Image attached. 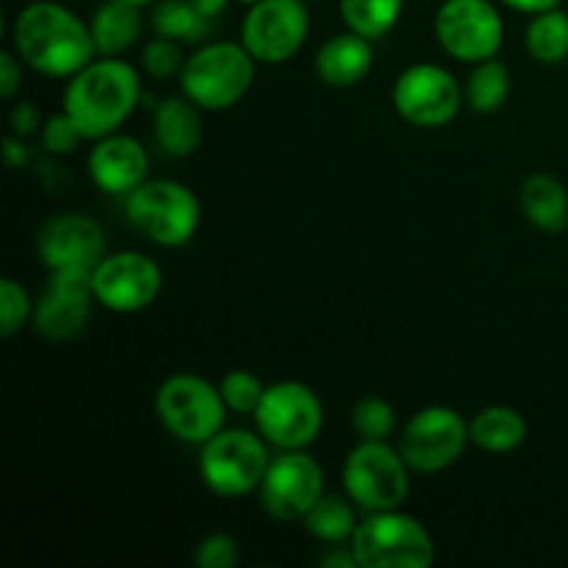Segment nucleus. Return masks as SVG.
I'll list each match as a JSON object with an SVG mask.
<instances>
[{
  "instance_id": "obj_1",
  "label": "nucleus",
  "mask_w": 568,
  "mask_h": 568,
  "mask_svg": "<svg viewBox=\"0 0 568 568\" xmlns=\"http://www.w3.org/2000/svg\"><path fill=\"white\" fill-rule=\"evenodd\" d=\"M11 50L48 78H72L98 55L92 28L55 0H33L11 22Z\"/></svg>"
},
{
  "instance_id": "obj_2",
  "label": "nucleus",
  "mask_w": 568,
  "mask_h": 568,
  "mask_svg": "<svg viewBox=\"0 0 568 568\" xmlns=\"http://www.w3.org/2000/svg\"><path fill=\"white\" fill-rule=\"evenodd\" d=\"M142 103V78L120 55H94L83 70L67 78L61 109L78 122L87 139L116 133Z\"/></svg>"
},
{
  "instance_id": "obj_3",
  "label": "nucleus",
  "mask_w": 568,
  "mask_h": 568,
  "mask_svg": "<svg viewBox=\"0 0 568 568\" xmlns=\"http://www.w3.org/2000/svg\"><path fill=\"white\" fill-rule=\"evenodd\" d=\"M255 64L242 42H203L181 70V92L203 111H227L242 103L255 81Z\"/></svg>"
},
{
  "instance_id": "obj_4",
  "label": "nucleus",
  "mask_w": 568,
  "mask_h": 568,
  "mask_svg": "<svg viewBox=\"0 0 568 568\" xmlns=\"http://www.w3.org/2000/svg\"><path fill=\"white\" fill-rule=\"evenodd\" d=\"M358 568H430L436 541L416 516L403 508L366 514L349 538Z\"/></svg>"
},
{
  "instance_id": "obj_5",
  "label": "nucleus",
  "mask_w": 568,
  "mask_h": 568,
  "mask_svg": "<svg viewBox=\"0 0 568 568\" xmlns=\"http://www.w3.org/2000/svg\"><path fill=\"white\" fill-rule=\"evenodd\" d=\"M125 216L133 231L159 247H183L200 227V200L186 183L170 178L142 181L125 194Z\"/></svg>"
},
{
  "instance_id": "obj_6",
  "label": "nucleus",
  "mask_w": 568,
  "mask_h": 568,
  "mask_svg": "<svg viewBox=\"0 0 568 568\" xmlns=\"http://www.w3.org/2000/svg\"><path fill=\"white\" fill-rule=\"evenodd\" d=\"M270 444L261 433L242 427H222L200 447V477L211 494L225 499L258 491L270 469Z\"/></svg>"
},
{
  "instance_id": "obj_7",
  "label": "nucleus",
  "mask_w": 568,
  "mask_h": 568,
  "mask_svg": "<svg viewBox=\"0 0 568 568\" xmlns=\"http://www.w3.org/2000/svg\"><path fill=\"white\" fill-rule=\"evenodd\" d=\"M155 416L172 438L203 447L225 427L227 405L220 386L200 375L178 372L166 377L155 392Z\"/></svg>"
},
{
  "instance_id": "obj_8",
  "label": "nucleus",
  "mask_w": 568,
  "mask_h": 568,
  "mask_svg": "<svg viewBox=\"0 0 568 568\" xmlns=\"http://www.w3.org/2000/svg\"><path fill=\"white\" fill-rule=\"evenodd\" d=\"M344 494L364 514L403 508L410 494V466L388 442H358L342 466Z\"/></svg>"
},
{
  "instance_id": "obj_9",
  "label": "nucleus",
  "mask_w": 568,
  "mask_h": 568,
  "mask_svg": "<svg viewBox=\"0 0 568 568\" xmlns=\"http://www.w3.org/2000/svg\"><path fill=\"white\" fill-rule=\"evenodd\" d=\"M255 427L270 447L308 449L325 425V408L311 386L300 381H277L266 386L253 414Z\"/></svg>"
},
{
  "instance_id": "obj_10",
  "label": "nucleus",
  "mask_w": 568,
  "mask_h": 568,
  "mask_svg": "<svg viewBox=\"0 0 568 568\" xmlns=\"http://www.w3.org/2000/svg\"><path fill=\"white\" fill-rule=\"evenodd\" d=\"M471 444L469 422L447 405H427L405 422L399 453L416 475H438L458 464Z\"/></svg>"
},
{
  "instance_id": "obj_11",
  "label": "nucleus",
  "mask_w": 568,
  "mask_h": 568,
  "mask_svg": "<svg viewBox=\"0 0 568 568\" xmlns=\"http://www.w3.org/2000/svg\"><path fill=\"white\" fill-rule=\"evenodd\" d=\"M433 33L449 59L480 64L503 48L505 22L491 0H444L433 20Z\"/></svg>"
},
{
  "instance_id": "obj_12",
  "label": "nucleus",
  "mask_w": 568,
  "mask_h": 568,
  "mask_svg": "<svg viewBox=\"0 0 568 568\" xmlns=\"http://www.w3.org/2000/svg\"><path fill=\"white\" fill-rule=\"evenodd\" d=\"M466 94L458 78L442 64H410L392 87L394 111L414 128H444L458 116Z\"/></svg>"
},
{
  "instance_id": "obj_13",
  "label": "nucleus",
  "mask_w": 568,
  "mask_h": 568,
  "mask_svg": "<svg viewBox=\"0 0 568 568\" xmlns=\"http://www.w3.org/2000/svg\"><path fill=\"white\" fill-rule=\"evenodd\" d=\"M311 31L305 0H258L247 6L239 42L258 64H283L294 59Z\"/></svg>"
},
{
  "instance_id": "obj_14",
  "label": "nucleus",
  "mask_w": 568,
  "mask_h": 568,
  "mask_svg": "<svg viewBox=\"0 0 568 568\" xmlns=\"http://www.w3.org/2000/svg\"><path fill=\"white\" fill-rule=\"evenodd\" d=\"M325 494V471L305 449H286L270 460L258 486L261 510L275 521H303Z\"/></svg>"
},
{
  "instance_id": "obj_15",
  "label": "nucleus",
  "mask_w": 568,
  "mask_h": 568,
  "mask_svg": "<svg viewBox=\"0 0 568 568\" xmlns=\"http://www.w3.org/2000/svg\"><path fill=\"white\" fill-rule=\"evenodd\" d=\"M164 275L150 255L136 250L105 253L92 270V292L98 305L114 314H139L159 300Z\"/></svg>"
},
{
  "instance_id": "obj_16",
  "label": "nucleus",
  "mask_w": 568,
  "mask_h": 568,
  "mask_svg": "<svg viewBox=\"0 0 568 568\" xmlns=\"http://www.w3.org/2000/svg\"><path fill=\"white\" fill-rule=\"evenodd\" d=\"M94 303L92 272H50L48 288L33 300V331L48 342H70L89 325Z\"/></svg>"
},
{
  "instance_id": "obj_17",
  "label": "nucleus",
  "mask_w": 568,
  "mask_h": 568,
  "mask_svg": "<svg viewBox=\"0 0 568 568\" xmlns=\"http://www.w3.org/2000/svg\"><path fill=\"white\" fill-rule=\"evenodd\" d=\"M37 255L48 272H92L105 258V233L98 220L87 214L50 216L37 236Z\"/></svg>"
},
{
  "instance_id": "obj_18",
  "label": "nucleus",
  "mask_w": 568,
  "mask_h": 568,
  "mask_svg": "<svg viewBox=\"0 0 568 568\" xmlns=\"http://www.w3.org/2000/svg\"><path fill=\"white\" fill-rule=\"evenodd\" d=\"M148 150L139 139L125 133H109L94 139V148L87 159L89 178L105 194H131L142 181H148Z\"/></svg>"
},
{
  "instance_id": "obj_19",
  "label": "nucleus",
  "mask_w": 568,
  "mask_h": 568,
  "mask_svg": "<svg viewBox=\"0 0 568 568\" xmlns=\"http://www.w3.org/2000/svg\"><path fill=\"white\" fill-rule=\"evenodd\" d=\"M372 64H375L372 39L361 37L349 28L344 33L325 39L314 55L316 75L325 87L333 89H349L361 83L372 72Z\"/></svg>"
},
{
  "instance_id": "obj_20",
  "label": "nucleus",
  "mask_w": 568,
  "mask_h": 568,
  "mask_svg": "<svg viewBox=\"0 0 568 568\" xmlns=\"http://www.w3.org/2000/svg\"><path fill=\"white\" fill-rule=\"evenodd\" d=\"M203 109L186 98L172 94L155 105L153 136L159 148L172 159H186L203 142Z\"/></svg>"
},
{
  "instance_id": "obj_21",
  "label": "nucleus",
  "mask_w": 568,
  "mask_h": 568,
  "mask_svg": "<svg viewBox=\"0 0 568 568\" xmlns=\"http://www.w3.org/2000/svg\"><path fill=\"white\" fill-rule=\"evenodd\" d=\"M521 214L538 231L558 233L568 225V192L558 178L547 172H532L519 189Z\"/></svg>"
},
{
  "instance_id": "obj_22",
  "label": "nucleus",
  "mask_w": 568,
  "mask_h": 568,
  "mask_svg": "<svg viewBox=\"0 0 568 568\" xmlns=\"http://www.w3.org/2000/svg\"><path fill=\"white\" fill-rule=\"evenodd\" d=\"M89 28H92L98 55H125L139 42V37H142V9L114 3V0H103L94 9Z\"/></svg>"
},
{
  "instance_id": "obj_23",
  "label": "nucleus",
  "mask_w": 568,
  "mask_h": 568,
  "mask_svg": "<svg viewBox=\"0 0 568 568\" xmlns=\"http://www.w3.org/2000/svg\"><path fill=\"white\" fill-rule=\"evenodd\" d=\"M471 444L483 453L508 455L527 438V419L510 405H488L469 419Z\"/></svg>"
},
{
  "instance_id": "obj_24",
  "label": "nucleus",
  "mask_w": 568,
  "mask_h": 568,
  "mask_svg": "<svg viewBox=\"0 0 568 568\" xmlns=\"http://www.w3.org/2000/svg\"><path fill=\"white\" fill-rule=\"evenodd\" d=\"M358 505L347 494H322L314 508L305 514L303 527L308 536L322 544H349L355 527H358Z\"/></svg>"
},
{
  "instance_id": "obj_25",
  "label": "nucleus",
  "mask_w": 568,
  "mask_h": 568,
  "mask_svg": "<svg viewBox=\"0 0 568 568\" xmlns=\"http://www.w3.org/2000/svg\"><path fill=\"white\" fill-rule=\"evenodd\" d=\"M211 17L200 14L189 0H155L150 26L159 37L175 39L181 44L205 42L211 33Z\"/></svg>"
},
{
  "instance_id": "obj_26",
  "label": "nucleus",
  "mask_w": 568,
  "mask_h": 568,
  "mask_svg": "<svg viewBox=\"0 0 568 568\" xmlns=\"http://www.w3.org/2000/svg\"><path fill=\"white\" fill-rule=\"evenodd\" d=\"M525 48L538 64L552 67L568 59V14L560 6L532 14L525 31Z\"/></svg>"
},
{
  "instance_id": "obj_27",
  "label": "nucleus",
  "mask_w": 568,
  "mask_h": 568,
  "mask_svg": "<svg viewBox=\"0 0 568 568\" xmlns=\"http://www.w3.org/2000/svg\"><path fill=\"white\" fill-rule=\"evenodd\" d=\"M466 103L469 109H475L477 114H494L505 105L510 94V70L505 61L494 59L480 61V64H471V75L466 81Z\"/></svg>"
},
{
  "instance_id": "obj_28",
  "label": "nucleus",
  "mask_w": 568,
  "mask_h": 568,
  "mask_svg": "<svg viewBox=\"0 0 568 568\" xmlns=\"http://www.w3.org/2000/svg\"><path fill=\"white\" fill-rule=\"evenodd\" d=\"M405 0H338V11L349 31L366 39H383L403 17Z\"/></svg>"
},
{
  "instance_id": "obj_29",
  "label": "nucleus",
  "mask_w": 568,
  "mask_h": 568,
  "mask_svg": "<svg viewBox=\"0 0 568 568\" xmlns=\"http://www.w3.org/2000/svg\"><path fill=\"white\" fill-rule=\"evenodd\" d=\"M349 422L361 442H388L397 430V414H394L392 403L383 397H361Z\"/></svg>"
},
{
  "instance_id": "obj_30",
  "label": "nucleus",
  "mask_w": 568,
  "mask_h": 568,
  "mask_svg": "<svg viewBox=\"0 0 568 568\" xmlns=\"http://www.w3.org/2000/svg\"><path fill=\"white\" fill-rule=\"evenodd\" d=\"M266 386L261 383L258 375H253L250 369H231L220 381V394L225 399L227 410L233 414H255L261 397H264Z\"/></svg>"
},
{
  "instance_id": "obj_31",
  "label": "nucleus",
  "mask_w": 568,
  "mask_h": 568,
  "mask_svg": "<svg viewBox=\"0 0 568 568\" xmlns=\"http://www.w3.org/2000/svg\"><path fill=\"white\" fill-rule=\"evenodd\" d=\"M33 320V300L14 277L0 281V336L11 338Z\"/></svg>"
},
{
  "instance_id": "obj_32",
  "label": "nucleus",
  "mask_w": 568,
  "mask_h": 568,
  "mask_svg": "<svg viewBox=\"0 0 568 568\" xmlns=\"http://www.w3.org/2000/svg\"><path fill=\"white\" fill-rule=\"evenodd\" d=\"M183 64H186V55H183L181 42H175V39H166L155 33V37L142 48V67L150 78H155V81L181 78Z\"/></svg>"
},
{
  "instance_id": "obj_33",
  "label": "nucleus",
  "mask_w": 568,
  "mask_h": 568,
  "mask_svg": "<svg viewBox=\"0 0 568 568\" xmlns=\"http://www.w3.org/2000/svg\"><path fill=\"white\" fill-rule=\"evenodd\" d=\"M192 564L197 568H236L242 564V549L231 532H209L194 544Z\"/></svg>"
},
{
  "instance_id": "obj_34",
  "label": "nucleus",
  "mask_w": 568,
  "mask_h": 568,
  "mask_svg": "<svg viewBox=\"0 0 568 568\" xmlns=\"http://www.w3.org/2000/svg\"><path fill=\"white\" fill-rule=\"evenodd\" d=\"M39 139H42V148L48 150L50 155H70L81 148V142L87 136H83V131L78 128V122L61 109L59 114L44 120L42 131H39Z\"/></svg>"
},
{
  "instance_id": "obj_35",
  "label": "nucleus",
  "mask_w": 568,
  "mask_h": 568,
  "mask_svg": "<svg viewBox=\"0 0 568 568\" xmlns=\"http://www.w3.org/2000/svg\"><path fill=\"white\" fill-rule=\"evenodd\" d=\"M42 111H39L37 103H31V100H17L14 105H11V114H9V128L14 136L20 139H28L33 136V133L42 131Z\"/></svg>"
},
{
  "instance_id": "obj_36",
  "label": "nucleus",
  "mask_w": 568,
  "mask_h": 568,
  "mask_svg": "<svg viewBox=\"0 0 568 568\" xmlns=\"http://www.w3.org/2000/svg\"><path fill=\"white\" fill-rule=\"evenodd\" d=\"M22 59L14 50H3L0 53V94L6 100H14V94L22 87Z\"/></svg>"
},
{
  "instance_id": "obj_37",
  "label": "nucleus",
  "mask_w": 568,
  "mask_h": 568,
  "mask_svg": "<svg viewBox=\"0 0 568 568\" xmlns=\"http://www.w3.org/2000/svg\"><path fill=\"white\" fill-rule=\"evenodd\" d=\"M322 568H355L358 560H355V552L349 544H331L327 552L320 558Z\"/></svg>"
},
{
  "instance_id": "obj_38",
  "label": "nucleus",
  "mask_w": 568,
  "mask_h": 568,
  "mask_svg": "<svg viewBox=\"0 0 568 568\" xmlns=\"http://www.w3.org/2000/svg\"><path fill=\"white\" fill-rule=\"evenodd\" d=\"M3 159H6V166H9V170H20V166H26V161H28L26 139L9 133V136L3 139Z\"/></svg>"
},
{
  "instance_id": "obj_39",
  "label": "nucleus",
  "mask_w": 568,
  "mask_h": 568,
  "mask_svg": "<svg viewBox=\"0 0 568 568\" xmlns=\"http://www.w3.org/2000/svg\"><path fill=\"white\" fill-rule=\"evenodd\" d=\"M499 3L510 6V9L521 11V14H541V11L558 9L560 0H499Z\"/></svg>"
},
{
  "instance_id": "obj_40",
  "label": "nucleus",
  "mask_w": 568,
  "mask_h": 568,
  "mask_svg": "<svg viewBox=\"0 0 568 568\" xmlns=\"http://www.w3.org/2000/svg\"><path fill=\"white\" fill-rule=\"evenodd\" d=\"M189 3L194 6V9L200 11V14L211 17V20H216V17L225 11V6L231 3V0H189Z\"/></svg>"
},
{
  "instance_id": "obj_41",
  "label": "nucleus",
  "mask_w": 568,
  "mask_h": 568,
  "mask_svg": "<svg viewBox=\"0 0 568 568\" xmlns=\"http://www.w3.org/2000/svg\"><path fill=\"white\" fill-rule=\"evenodd\" d=\"M114 3H125V6H136V9H144V6H153L155 0H114Z\"/></svg>"
},
{
  "instance_id": "obj_42",
  "label": "nucleus",
  "mask_w": 568,
  "mask_h": 568,
  "mask_svg": "<svg viewBox=\"0 0 568 568\" xmlns=\"http://www.w3.org/2000/svg\"><path fill=\"white\" fill-rule=\"evenodd\" d=\"M236 3H242V6H253V3H258V0H236Z\"/></svg>"
},
{
  "instance_id": "obj_43",
  "label": "nucleus",
  "mask_w": 568,
  "mask_h": 568,
  "mask_svg": "<svg viewBox=\"0 0 568 568\" xmlns=\"http://www.w3.org/2000/svg\"><path fill=\"white\" fill-rule=\"evenodd\" d=\"M305 3H311V0H305Z\"/></svg>"
}]
</instances>
